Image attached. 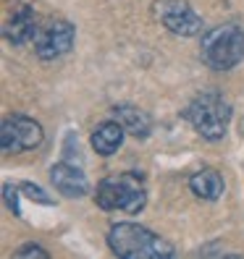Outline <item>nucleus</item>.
Listing matches in <instances>:
<instances>
[{"instance_id": "obj_13", "label": "nucleus", "mask_w": 244, "mask_h": 259, "mask_svg": "<svg viewBox=\"0 0 244 259\" xmlns=\"http://www.w3.org/2000/svg\"><path fill=\"white\" fill-rule=\"evenodd\" d=\"M19 189H21V191H24V194H26V196H29V199H32V202H37V204H48V207L53 204V199H50V196L45 194V191H42L40 186L29 184V181H24V184H21Z\"/></svg>"}, {"instance_id": "obj_10", "label": "nucleus", "mask_w": 244, "mask_h": 259, "mask_svg": "<svg viewBox=\"0 0 244 259\" xmlns=\"http://www.w3.org/2000/svg\"><path fill=\"white\" fill-rule=\"evenodd\" d=\"M124 126L118 123V120H105V123H100L95 131H92V149L97 152L100 157H111L116 155V152L121 149V144H124Z\"/></svg>"}, {"instance_id": "obj_11", "label": "nucleus", "mask_w": 244, "mask_h": 259, "mask_svg": "<svg viewBox=\"0 0 244 259\" xmlns=\"http://www.w3.org/2000/svg\"><path fill=\"white\" fill-rule=\"evenodd\" d=\"M113 118L131 136H136V139H147L150 131H152L150 115L145 110H140V108H134V105H116V108H113Z\"/></svg>"}, {"instance_id": "obj_12", "label": "nucleus", "mask_w": 244, "mask_h": 259, "mask_svg": "<svg viewBox=\"0 0 244 259\" xmlns=\"http://www.w3.org/2000/svg\"><path fill=\"white\" fill-rule=\"evenodd\" d=\"M189 189L197 199H205V202H216L218 196L223 194V176L213 167H205V170L194 173L189 178Z\"/></svg>"}, {"instance_id": "obj_7", "label": "nucleus", "mask_w": 244, "mask_h": 259, "mask_svg": "<svg viewBox=\"0 0 244 259\" xmlns=\"http://www.w3.org/2000/svg\"><path fill=\"white\" fill-rule=\"evenodd\" d=\"M74 26L68 21H50L45 29H40L34 37V53L40 60H55L66 55L74 48Z\"/></svg>"}, {"instance_id": "obj_3", "label": "nucleus", "mask_w": 244, "mask_h": 259, "mask_svg": "<svg viewBox=\"0 0 244 259\" xmlns=\"http://www.w3.org/2000/svg\"><path fill=\"white\" fill-rule=\"evenodd\" d=\"M95 202L105 212H126V215H140L147 204V186L142 176L136 173H121V176H108L97 184Z\"/></svg>"}, {"instance_id": "obj_9", "label": "nucleus", "mask_w": 244, "mask_h": 259, "mask_svg": "<svg viewBox=\"0 0 244 259\" xmlns=\"http://www.w3.org/2000/svg\"><path fill=\"white\" fill-rule=\"evenodd\" d=\"M37 13L32 6H19L13 11L11 21L6 24V39L11 45H26L29 39L37 37Z\"/></svg>"}, {"instance_id": "obj_8", "label": "nucleus", "mask_w": 244, "mask_h": 259, "mask_svg": "<svg viewBox=\"0 0 244 259\" xmlns=\"http://www.w3.org/2000/svg\"><path fill=\"white\" fill-rule=\"evenodd\" d=\"M50 184L55 186L58 194L68 196V199H79V196L89 194V181L84 170H79L71 162H55L50 167Z\"/></svg>"}, {"instance_id": "obj_1", "label": "nucleus", "mask_w": 244, "mask_h": 259, "mask_svg": "<svg viewBox=\"0 0 244 259\" xmlns=\"http://www.w3.org/2000/svg\"><path fill=\"white\" fill-rule=\"evenodd\" d=\"M108 246L116 256L124 259H171L176 254L171 241L136 223H116L108 231Z\"/></svg>"}, {"instance_id": "obj_15", "label": "nucleus", "mask_w": 244, "mask_h": 259, "mask_svg": "<svg viewBox=\"0 0 244 259\" xmlns=\"http://www.w3.org/2000/svg\"><path fill=\"white\" fill-rule=\"evenodd\" d=\"M13 256H40V259H48L50 256V251H45L42 246H37V243H26V246H21V249H16V254Z\"/></svg>"}, {"instance_id": "obj_2", "label": "nucleus", "mask_w": 244, "mask_h": 259, "mask_svg": "<svg viewBox=\"0 0 244 259\" xmlns=\"http://www.w3.org/2000/svg\"><path fill=\"white\" fill-rule=\"evenodd\" d=\"M184 118L202 139L221 142L228 134V123H231V105H228V100L221 92L207 89V92H200L187 105Z\"/></svg>"}, {"instance_id": "obj_5", "label": "nucleus", "mask_w": 244, "mask_h": 259, "mask_svg": "<svg viewBox=\"0 0 244 259\" xmlns=\"http://www.w3.org/2000/svg\"><path fill=\"white\" fill-rule=\"evenodd\" d=\"M45 139V131L34 118L29 115H8L3 118L0 126V147L6 155H19V152H29L37 149Z\"/></svg>"}, {"instance_id": "obj_6", "label": "nucleus", "mask_w": 244, "mask_h": 259, "mask_svg": "<svg viewBox=\"0 0 244 259\" xmlns=\"http://www.w3.org/2000/svg\"><path fill=\"white\" fill-rule=\"evenodd\" d=\"M160 24L168 29L171 34L179 37H197L202 32V19L194 13V8L187 3V0H165L160 3Z\"/></svg>"}, {"instance_id": "obj_14", "label": "nucleus", "mask_w": 244, "mask_h": 259, "mask_svg": "<svg viewBox=\"0 0 244 259\" xmlns=\"http://www.w3.org/2000/svg\"><path fill=\"white\" fill-rule=\"evenodd\" d=\"M21 191V189H19ZM19 191L13 189L11 184H6L3 186V196H6V204H8V209L13 212V215H21V209H19Z\"/></svg>"}, {"instance_id": "obj_4", "label": "nucleus", "mask_w": 244, "mask_h": 259, "mask_svg": "<svg viewBox=\"0 0 244 259\" xmlns=\"http://www.w3.org/2000/svg\"><path fill=\"white\" fill-rule=\"evenodd\" d=\"M200 55L213 71H231L244 60V29L236 24L213 26L200 39Z\"/></svg>"}]
</instances>
